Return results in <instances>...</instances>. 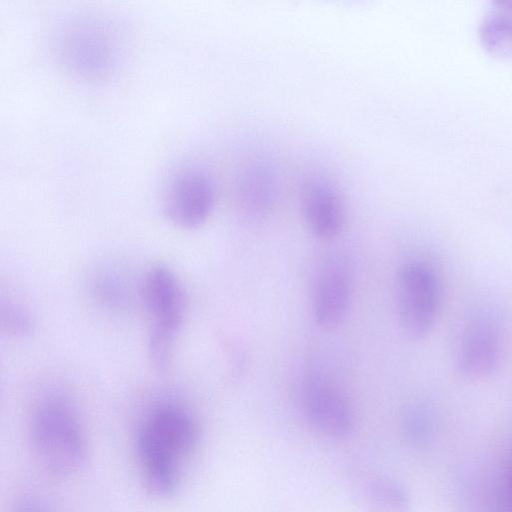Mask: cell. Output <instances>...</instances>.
<instances>
[{"label":"cell","instance_id":"cell-16","mask_svg":"<svg viewBox=\"0 0 512 512\" xmlns=\"http://www.w3.org/2000/svg\"><path fill=\"white\" fill-rule=\"evenodd\" d=\"M12 512H49L45 503L35 496H25L20 499Z\"/></svg>","mask_w":512,"mask_h":512},{"label":"cell","instance_id":"cell-3","mask_svg":"<svg viewBox=\"0 0 512 512\" xmlns=\"http://www.w3.org/2000/svg\"><path fill=\"white\" fill-rule=\"evenodd\" d=\"M29 437L38 463L51 477L69 479L86 464L85 430L75 410L62 399L47 398L36 405Z\"/></svg>","mask_w":512,"mask_h":512},{"label":"cell","instance_id":"cell-15","mask_svg":"<svg viewBox=\"0 0 512 512\" xmlns=\"http://www.w3.org/2000/svg\"><path fill=\"white\" fill-rule=\"evenodd\" d=\"M428 426V411L419 404L410 406L403 416L402 430L405 438L410 442L420 441Z\"/></svg>","mask_w":512,"mask_h":512},{"label":"cell","instance_id":"cell-10","mask_svg":"<svg viewBox=\"0 0 512 512\" xmlns=\"http://www.w3.org/2000/svg\"><path fill=\"white\" fill-rule=\"evenodd\" d=\"M301 209L311 233L321 240L336 238L345 222L342 194L330 178L314 175L305 181L301 192Z\"/></svg>","mask_w":512,"mask_h":512},{"label":"cell","instance_id":"cell-4","mask_svg":"<svg viewBox=\"0 0 512 512\" xmlns=\"http://www.w3.org/2000/svg\"><path fill=\"white\" fill-rule=\"evenodd\" d=\"M141 292L150 317L148 357L156 369L165 370L171 362L184 319L183 289L175 273L168 266L159 264L146 273Z\"/></svg>","mask_w":512,"mask_h":512},{"label":"cell","instance_id":"cell-2","mask_svg":"<svg viewBox=\"0 0 512 512\" xmlns=\"http://www.w3.org/2000/svg\"><path fill=\"white\" fill-rule=\"evenodd\" d=\"M57 61L71 75L99 82L111 78L123 62L126 37L115 19L94 12L65 17L53 32Z\"/></svg>","mask_w":512,"mask_h":512},{"label":"cell","instance_id":"cell-8","mask_svg":"<svg viewBox=\"0 0 512 512\" xmlns=\"http://www.w3.org/2000/svg\"><path fill=\"white\" fill-rule=\"evenodd\" d=\"M353 276L348 260L331 255L319 267L312 291V315L323 330L337 328L345 319L350 306Z\"/></svg>","mask_w":512,"mask_h":512},{"label":"cell","instance_id":"cell-12","mask_svg":"<svg viewBox=\"0 0 512 512\" xmlns=\"http://www.w3.org/2000/svg\"><path fill=\"white\" fill-rule=\"evenodd\" d=\"M366 512H407L408 497L404 489L387 476L366 480L361 493Z\"/></svg>","mask_w":512,"mask_h":512},{"label":"cell","instance_id":"cell-6","mask_svg":"<svg viewBox=\"0 0 512 512\" xmlns=\"http://www.w3.org/2000/svg\"><path fill=\"white\" fill-rule=\"evenodd\" d=\"M216 202V183L198 164L177 167L163 187L162 210L175 226L195 229L211 216Z\"/></svg>","mask_w":512,"mask_h":512},{"label":"cell","instance_id":"cell-14","mask_svg":"<svg viewBox=\"0 0 512 512\" xmlns=\"http://www.w3.org/2000/svg\"><path fill=\"white\" fill-rule=\"evenodd\" d=\"M2 330L13 336H25L32 331L33 322L26 310L13 303L1 308Z\"/></svg>","mask_w":512,"mask_h":512},{"label":"cell","instance_id":"cell-11","mask_svg":"<svg viewBox=\"0 0 512 512\" xmlns=\"http://www.w3.org/2000/svg\"><path fill=\"white\" fill-rule=\"evenodd\" d=\"M237 200L244 215L252 220L265 218L273 209L278 176L272 163L266 159H252L239 175Z\"/></svg>","mask_w":512,"mask_h":512},{"label":"cell","instance_id":"cell-5","mask_svg":"<svg viewBox=\"0 0 512 512\" xmlns=\"http://www.w3.org/2000/svg\"><path fill=\"white\" fill-rule=\"evenodd\" d=\"M397 318L410 340L426 338L433 329L440 305V284L435 271L421 261L405 263L398 274Z\"/></svg>","mask_w":512,"mask_h":512},{"label":"cell","instance_id":"cell-1","mask_svg":"<svg viewBox=\"0 0 512 512\" xmlns=\"http://www.w3.org/2000/svg\"><path fill=\"white\" fill-rule=\"evenodd\" d=\"M200 441L194 415L182 405L164 403L153 408L138 426L135 452L148 491L173 496L181 487L183 464Z\"/></svg>","mask_w":512,"mask_h":512},{"label":"cell","instance_id":"cell-9","mask_svg":"<svg viewBox=\"0 0 512 512\" xmlns=\"http://www.w3.org/2000/svg\"><path fill=\"white\" fill-rule=\"evenodd\" d=\"M304 414L319 433L330 438H344L355 426V414L347 397L321 376H309L302 388Z\"/></svg>","mask_w":512,"mask_h":512},{"label":"cell","instance_id":"cell-7","mask_svg":"<svg viewBox=\"0 0 512 512\" xmlns=\"http://www.w3.org/2000/svg\"><path fill=\"white\" fill-rule=\"evenodd\" d=\"M502 330L489 313L473 316L464 326L456 343L453 366L459 378L479 382L490 377L502 357Z\"/></svg>","mask_w":512,"mask_h":512},{"label":"cell","instance_id":"cell-13","mask_svg":"<svg viewBox=\"0 0 512 512\" xmlns=\"http://www.w3.org/2000/svg\"><path fill=\"white\" fill-rule=\"evenodd\" d=\"M481 40L490 51L512 57V16L504 13L488 15L480 27Z\"/></svg>","mask_w":512,"mask_h":512}]
</instances>
